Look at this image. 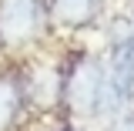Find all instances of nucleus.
<instances>
[{"instance_id": "2", "label": "nucleus", "mask_w": 134, "mask_h": 131, "mask_svg": "<svg viewBox=\"0 0 134 131\" xmlns=\"http://www.w3.org/2000/svg\"><path fill=\"white\" fill-rule=\"evenodd\" d=\"M40 30V0H0V37L7 44H27Z\"/></svg>"}, {"instance_id": "1", "label": "nucleus", "mask_w": 134, "mask_h": 131, "mask_svg": "<svg viewBox=\"0 0 134 131\" xmlns=\"http://www.w3.org/2000/svg\"><path fill=\"white\" fill-rule=\"evenodd\" d=\"M64 94H67V101L74 104V111H84V114L100 111V104L107 98V77H104L100 64L91 61V57H84L81 64L67 74Z\"/></svg>"}, {"instance_id": "5", "label": "nucleus", "mask_w": 134, "mask_h": 131, "mask_svg": "<svg viewBox=\"0 0 134 131\" xmlns=\"http://www.w3.org/2000/svg\"><path fill=\"white\" fill-rule=\"evenodd\" d=\"M20 104H24V91H20L17 77L3 74V77H0V131L14 128L17 114H20Z\"/></svg>"}, {"instance_id": "4", "label": "nucleus", "mask_w": 134, "mask_h": 131, "mask_svg": "<svg viewBox=\"0 0 134 131\" xmlns=\"http://www.w3.org/2000/svg\"><path fill=\"white\" fill-rule=\"evenodd\" d=\"M100 14V0H57V20L64 27H87Z\"/></svg>"}, {"instance_id": "3", "label": "nucleus", "mask_w": 134, "mask_h": 131, "mask_svg": "<svg viewBox=\"0 0 134 131\" xmlns=\"http://www.w3.org/2000/svg\"><path fill=\"white\" fill-rule=\"evenodd\" d=\"M107 98L121 104V101L134 98V34L121 37L111 54V74H107Z\"/></svg>"}, {"instance_id": "6", "label": "nucleus", "mask_w": 134, "mask_h": 131, "mask_svg": "<svg viewBox=\"0 0 134 131\" xmlns=\"http://www.w3.org/2000/svg\"><path fill=\"white\" fill-rule=\"evenodd\" d=\"M121 131H134V118H127V121L121 124Z\"/></svg>"}]
</instances>
